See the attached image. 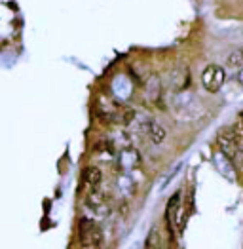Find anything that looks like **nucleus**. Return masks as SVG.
<instances>
[{
    "label": "nucleus",
    "instance_id": "obj_5",
    "mask_svg": "<svg viewBox=\"0 0 243 249\" xmlns=\"http://www.w3.org/2000/svg\"><path fill=\"white\" fill-rule=\"evenodd\" d=\"M86 204H87V208L91 209L93 213H97V215H106L108 213V206H106V200H104V194H103L99 187L97 188H91L89 190V194H87V200H86Z\"/></svg>",
    "mask_w": 243,
    "mask_h": 249
},
{
    "label": "nucleus",
    "instance_id": "obj_4",
    "mask_svg": "<svg viewBox=\"0 0 243 249\" xmlns=\"http://www.w3.org/2000/svg\"><path fill=\"white\" fill-rule=\"evenodd\" d=\"M141 164V154L137 148L133 146H123L118 154V166H120L122 171H133L135 167H139Z\"/></svg>",
    "mask_w": 243,
    "mask_h": 249
},
{
    "label": "nucleus",
    "instance_id": "obj_10",
    "mask_svg": "<svg viewBox=\"0 0 243 249\" xmlns=\"http://www.w3.org/2000/svg\"><path fill=\"white\" fill-rule=\"evenodd\" d=\"M234 135H236V143H238V148L240 152H243V112H240L236 124H234Z\"/></svg>",
    "mask_w": 243,
    "mask_h": 249
},
{
    "label": "nucleus",
    "instance_id": "obj_1",
    "mask_svg": "<svg viewBox=\"0 0 243 249\" xmlns=\"http://www.w3.org/2000/svg\"><path fill=\"white\" fill-rule=\"evenodd\" d=\"M78 232H80V244L84 248H99L103 244V232L95 225V221L82 217L78 223Z\"/></svg>",
    "mask_w": 243,
    "mask_h": 249
},
{
    "label": "nucleus",
    "instance_id": "obj_12",
    "mask_svg": "<svg viewBox=\"0 0 243 249\" xmlns=\"http://www.w3.org/2000/svg\"><path fill=\"white\" fill-rule=\"evenodd\" d=\"M158 229L154 227V229L148 232V238H146V242H144V248H158Z\"/></svg>",
    "mask_w": 243,
    "mask_h": 249
},
{
    "label": "nucleus",
    "instance_id": "obj_7",
    "mask_svg": "<svg viewBox=\"0 0 243 249\" xmlns=\"http://www.w3.org/2000/svg\"><path fill=\"white\" fill-rule=\"evenodd\" d=\"M146 95L152 103H158L160 97H162V84H160V78L158 76H152L148 84H146Z\"/></svg>",
    "mask_w": 243,
    "mask_h": 249
},
{
    "label": "nucleus",
    "instance_id": "obj_2",
    "mask_svg": "<svg viewBox=\"0 0 243 249\" xmlns=\"http://www.w3.org/2000/svg\"><path fill=\"white\" fill-rule=\"evenodd\" d=\"M224 80H226V72H224L223 67H219V65H209V67H205V71L202 72L203 88L207 91H211V93L219 91L224 86Z\"/></svg>",
    "mask_w": 243,
    "mask_h": 249
},
{
    "label": "nucleus",
    "instance_id": "obj_13",
    "mask_svg": "<svg viewBox=\"0 0 243 249\" xmlns=\"http://www.w3.org/2000/svg\"><path fill=\"white\" fill-rule=\"evenodd\" d=\"M238 82L243 86V69H240V72H238Z\"/></svg>",
    "mask_w": 243,
    "mask_h": 249
},
{
    "label": "nucleus",
    "instance_id": "obj_9",
    "mask_svg": "<svg viewBox=\"0 0 243 249\" xmlns=\"http://www.w3.org/2000/svg\"><path fill=\"white\" fill-rule=\"evenodd\" d=\"M146 135H148V139H150L154 145H162L163 139H165V129H163L158 122L152 120V124L148 127V133H146Z\"/></svg>",
    "mask_w": 243,
    "mask_h": 249
},
{
    "label": "nucleus",
    "instance_id": "obj_11",
    "mask_svg": "<svg viewBox=\"0 0 243 249\" xmlns=\"http://www.w3.org/2000/svg\"><path fill=\"white\" fill-rule=\"evenodd\" d=\"M226 63H228L230 67H243V48L236 50V52H232V53L228 55Z\"/></svg>",
    "mask_w": 243,
    "mask_h": 249
},
{
    "label": "nucleus",
    "instance_id": "obj_3",
    "mask_svg": "<svg viewBox=\"0 0 243 249\" xmlns=\"http://www.w3.org/2000/svg\"><path fill=\"white\" fill-rule=\"evenodd\" d=\"M217 145L221 148L223 156L228 158V160H234L236 154L240 152L238 143H236V135H234V129H232V127H224V129L219 131V135H217Z\"/></svg>",
    "mask_w": 243,
    "mask_h": 249
},
{
    "label": "nucleus",
    "instance_id": "obj_6",
    "mask_svg": "<svg viewBox=\"0 0 243 249\" xmlns=\"http://www.w3.org/2000/svg\"><path fill=\"white\" fill-rule=\"evenodd\" d=\"M101 179H103V173L99 167L89 166L84 169V185L87 187V190L99 187V185H101Z\"/></svg>",
    "mask_w": 243,
    "mask_h": 249
},
{
    "label": "nucleus",
    "instance_id": "obj_8",
    "mask_svg": "<svg viewBox=\"0 0 243 249\" xmlns=\"http://www.w3.org/2000/svg\"><path fill=\"white\" fill-rule=\"evenodd\" d=\"M116 185H118V188H120V192L123 196H129V194H133V190H135V181L127 175V171H123V173L118 175Z\"/></svg>",
    "mask_w": 243,
    "mask_h": 249
}]
</instances>
